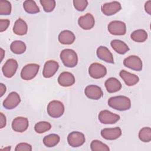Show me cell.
Here are the masks:
<instances>
[{"mask_svg":"<svg viewBox=\"0 0 151 151\" xmlns=\"http://www.w3.org/2000/svg\"><path fill=\"white\" fill-rule=\"evenodd\" d=\"M51 128V124L45 121H41L37 123L34 126L35 131L38 133H43L48 131Z\"/></svg>","mask_w":151,"mask_h":151,"instance_id":"31","label":"cell"},{"mask_svg":"<svg viewBox=\"0 0 151 151\" xmlns=\"http://www.w3.org/2000/svg\"><path fill=\"white\" fill-rule=\"evenodd\" d=\"M122 9L120 2L117 1H113L104 4L101 6V11L103 14L106 16H111L114 15Z\"/></svg>","mask_w":151,"mask_h":151,"instance_id":"13","label":"cell"},{"mask_svg":"<svg viewBox=\"0 0 151 151\" xmlns=\"http://www.w3.org/2000/svg\"><path fill=\"white\" fill-rule=\"evenodd\" d=\"M88 74L93 78L99 79L104 77L107 74V69L103 65L94 63L91 64L88 68Z\"/></svg>","mask_w":151,"mask_h":151,"instance_id":"6","label":"cell"},{"mask_svg":"<svg viewBox=\"0 0 151 151\" xmlns=\"http://www.w3.org/2000/svg\"><path fill=\"white\" fill-rule=\"evenodd\" d=\"M109 32L114 35H123L126 32V24L121 21H113L107 27Z\"/></svg>","mask_w":151,"mask_h":151,"instance_id":"5","label":"cell"},{"mask_svg":"<svg viewBox=\"0 0 151 151\" xmlns=\"http://www.w3.org/2000/svg\"><path fill=\"white\" fill-rule=\"evenodd\" d=\"M60 58L63 64L69 68H73L78 63V57L75 51L72 49H64L60 53Z\"/></svg>","mask_w":151,"mask_h":151,"instance_id":"2","label":"cell"},{"mask_svg":"<svg viewBox=\"0 0 151 151\" xmlns=\"http://www.w3.org/2000/svg\"><path fill=\"white\" fill-rule=\"evenodd\" d=\"M119 75L122 79L124 81L125 84L128 86H133L136 84L139 81V78L136 74L130 73L124 70L120 71Z\"/></svg>","mask_w":151,"mask_h":151,"instance_id":"20","label":"cell"},{"mask_svg":"<svg viewBox=\"0 0 151 151\" xmlns=\"http://www.w3.org/2000/svg\"><path fill=\"white\" fill-rule=\"evenodd\" d=\"M84 94L90 99L99 100L102 97L103 93L99 86L91 84L85 88Z\"/></svg>","mask_w":151,"mask_h":151,"instance_id":"12","label":"cell"},{"mask_svg":"<svg viewBox=\"0 0 151 151\" xmlns=\"http://www.w3.org/2000/svg\"><path fill=\"white\" fill-rule=\"evenodd\" d=\"M15 150V151H31L32 146L27 143H20L16 146Z\"/></svg>","mask_w":151,"mask_h":151,"instance_id":"35","label":"cell"},{"mask_svg":"<svg viewBox=\"0 0 151 151\" xmlns=\"http://www.w3.org/2000/svg\"><path fill=\"white\" fill-rule=\"evenodd\" d=\"M4 54H5V51H4V50L2 48H1V61H2V60H3V58H4Z\"/></svg>","mask_w":151,"mask_h":151,"instance_id":"40","label":"cell"},{"mask_svg":"<svg viewBox=\"0 0 151 151\" xmlns=\"http://www.w3.org/2000/svg\"><path fill=\"white\" fill-rule=\"evenodd\" d=\"M131 39L137 42H145L147 38V33L144 29H139L134 31L130 35Z\"/></svg>","mask_w":151,"mask_h":151,"instance_id":"26","label":"cell"},{"mask_svg":"<svg viewBox=\"0 0 151 151\" xmlns=\"http://www.w3.org/2000/svg\"><path fill=\"white\" fill-rule=\"evenodd\" d=\"M47 113L50 116L53 118L60 117L64 112L63 103L58 100H52L47 106Z\"/></svg>","mask_w":151,"mask_h":151,"instance_id":"3","label":"cell"},{"mask_svg":"<svg viewBox=\"0 0 151 151\" xmlns=\"http://www.w3.org/2000/svg\"><path fill=\"white\" fill-rule=\"evenodd\" d=\"M104 85L107 91L110 93H113L119 91L122 88V84L115 77L109 78L106 80Z\"/></svg>","mask_w":151,"mask_h":151,"instance_id":"21","label":"cell"},{"mask_svg":"<svg viewBox=\"0 0 151 151\" xmlns=\"http://www.w3.org/2000/svg\"><path fill=\"white\" fill-rule=\"evenodd\" d=\"M123 64L125 67L137 71H141L143 68V63L140 57L134 55L126 57L123 61Z\"/></svg>","mask_w":151,"mask_h":151,"instance_id":"9","label":"cell"},{"mask_svg":"<svg viewBox=\"0 0 151 151\" xmlns=\"http://www.w3.org/2000/svg\"><path fill=\"white\" fill-rule=\"evenodd\" d=\"M60 137L57 134H50L45 136L43 139L44 145L48 147H52L56 146L60 142Z\"/></svg>","mask_w":151,"mask_h":151,"instance_id":"27","label":"cell"},{"mask_svg":"<svg viewBox=\"0 0 151 151\" xmlns=\"http://www.w3.org/2000/svg\"><path fill=\"white\" fill-rule=\"evenodd\" d=\"M75 40V35L73 32L69 30H64L58 35V41L62 44H71L74 42Z\"/></svg>","mask_w":151,"mask_h":151,"instance_id":"22","label":"cell"},{"mask_svg":"<svg viewBox=\"0 0 151 151\" xmlns=\"http://www.w3.org/2000/svg\"><path fill=\"white\" fill-rule=\"evenodd\" d=\"M108 105L119 111H126L131 107L130 99L124 96H117L110 97L108 100Z\"/></svg>","mask_w":151,"mask_h":151,"instance_id":"1","label":"cell"},{"mask_svg":"<svg viewBox=\"0 0 151 151\" xmlns=\"http://www.w3.org/2000/svg\"><path fill=\"white\" fill-rule=\"evenodd\" d=\"M40 2L46 12H52L55 7V1L54 0H40Z\"/></svg>","mask_w":151,"mask_h":151,"instance_id":"33","label":"cell"},{"mask_svg":"<svg viewBox=\"0 0 151 151\" xmlns=\"http://www.w3.org/2000/svg\"><path fill=\"white\" fill-rule=\"evenodd\" d=\"M11 149V147H9V146H8L7 147H5V148H4V149H1V150H9Z\"/></svg>","mask_w":151,"mask_h":151,"instance_id":"41","label":"cell"},{"mask_svg":"<svg viewBox=\"0 0 151 151\" xmlns=\"http://www.w3.org/2000/svg\"><path fill=\"white\" fill-rule=\"evenodd\" d=\"M29 126L28 120L26 117H17L12 122V128L16 132L22 133L27 130Z\"/></svg>","mask_w":151,"mask_h":151,"instance_id":"14","label":"cell"},{"mask_svg":"<svg viewBox=\"0 0 151 151\" xmlns=\"http://www.w3.org/2000/svg\"><path fill=\"white\" fill-rule=\"evenodd\" d=\"M90 149L92 151H109V146L99 140H93L90 143Z\"/></svg>","mask_w":151,"mask_h":151,"instance_id":"29","label":"cell"},{"mask_svg":"<svg viewBox=\"0 0 151 151\" xmlns=\"http://www.w3.org/2000/svg\"><path fill=\"white\" fill-rule=\"evenodd\" d=\"M24 10L28 14H37L40 12V8L36 2L32 0H27L23 3Z\"/></svg>","mask_w":151,"mask_h":151,"instance_id":"28","label":"cell"},{"mask_svg":"<svg viewBox=\"0 0 151 151\" xmlns=\"http://www.w3.org/2000/svg\"><path fill=\"white\" fill-rule=\"evenodd\" d=\"M99 121L103 124H114L118 122L120 118V116L114 114L107 110H101L98 116Z\"/></svg>","mask_w":151,"mask_h":151,"instance_id":"7","label":"cell"},{"mask_svg":"<svg viewBox=\"0 0 151 151\" xmlns=\"http://www.w3.org/2000/svg\"><path fill=\"white\" fill-rule=\"evenodd\" d=\"M78 24L82 29L88 30L94 26L95 19L92 14L87 13L78 18Z\"/></svg>","mask_w":151,"mask_h":151,"instance_id":"16","label":"cell"},{"mask_svg":"<svg viewBox=\"0 0 151 151\" xmlns=\"http://www.w3.org/2000/svg\"><path fill=\"white\" fill-rule=\"evenodd\" d=\"M21 102L19 95L15 91L10 93L3 101V106L8 110L15 108Z\"/></svg>","mask_w":151,"mask_h":151,"instance_id":"11","label":"cell"},{"mask_svg":"<svg viewBox=\"0 0 151 151\" xmlns=\"http://www.w3.org/2000/svg\"><path fill=\"white\" fill-rule=\"evenodd\" d=\"M86 141L84 134L79 132H72L67 136V142L70 146L78 147L82 146Z\"/></svg>","mask_w":151,"mask_h":151,"instance_id":"8","label":"cell"},{"mask_svg":"<svg viewBox=\"0 0 151 151\" xmlns=\"http://www.w3.org/2000/svg\"><path fill=\"white\" fill-rule=\"evenodd\" d=\"M58 83L63 87H70L74 84L75 77L72 73L68 71H64L58 76Z\"/></svg>","mask_w":151,"mask_h":151,"instance_id":"19","label":"cell"},{"mask_svg":"<svg viewBox=\"0 0 151 151\" xmlns=\"http://www.w3.org/2000/svg\"><path fill=\"white\" fill-rule=\"evenodd\" d=\"M28 26L25 21L18 18L15 22L13 27V32L18 35H24L27 33Z\"/></svg>","mask_w":151,"mask_h":151,"instance_id":"24","label":"cell"},{"mask_svg":"<svg viewBox=\"0 0 151 151\" xmlns=\"http://www.w3.org/2000/svg\"><path fill=\"white\" fill-rule=\"evenodd\" d=\"M26 45L25 44L19 40H17L13 41L10 45V49L11 51L16 54H23L26 51Z\"/></svg>","mask_w":151,"mask_h":151,"instance_id":"25","label":"cell"},{"mask_svg":"<svg viewBox=\"0 0 151 151\" xmlns=\"http://www.w3.org/2000/svg\"><path fill=\"white\" fill-rule=\"evenodd\" d=\"M11 4L6 0L0 1V14L1 15H8L11 12Z\"/></svg>","mask_w":151,"mask_h":151,"instance_id":"32","label":"cell"},{"mask_svg":"<svg viewBox=\"0 0 151 151\" xmlns=\"http://www.w3.org/2000/svg\"><path fill=\"white\" fill-rule=\"evenodd\" d=\"M18 66V63L13 58L8 59L2 68L4 76L7 78L12 77L16 73Z\"/></svg>","mask_w":151,"mask_h":151,"instance_id":"10","label":"cell"},{"mask_svg":"<svg viewBox=\"0 0 151 151\" xmlns=\"http://www.w3.org/2000/svg\"><path fill=\"white\" fill-rule=\"evenodd\" d=\"M73 2L74 8L78 11H83L88 5L87 0H74Z\"/></svg>","mask_w":151,"mask_h":151,"instance_id":"34","label":"cell"},{"mask_svg":"<svg viewBox=\"0 0 151 151\" xmlns=\"http://www.w3.org/2000/svg\"><path fill=\"white\" fill-rule=\"evenodd\" d=\"M139 138L143 142H149L151 140V129L149 127H145L141 129L139 132Z\"/></svg>","mask_w":151,"mask_h":151,"instance_id":"30","label":"cell"},{"mask_svg":"<svg viewBox=\"0 0 151 151\" xmlns=\"http://www.w3.org/2000/svg\"><path fill=\"white\" fill-rule=\"evenodd\" d=\"M145 9L149 15H151V1L146 2L145 4Z\"/></svg>","mask_w":151,"mask_h":151,"instance_id":"38","label":"cell"},{"mask_svg":"<svg viewBox=\"0 0 151 151\" xmlns=\"http://www.w3.org/2000/svg\"><path fill=\"white\" fill-rule=\"evenodd\" d=\"M10 21L9 19H0V32H2L5 31L9 25Z\"/></svg>","mask_w":151,"mask_h":151,"instance_id":"36","label":"cell"},{"mask_svg":"<svg viewBox=\"0 0 151 151\" xmlns=\"http://www.w3.org/2000/svg\"><path fill=\"white\" fill-rule=\"evenodd\" d=\"M6 86L3 84V83H1L0 84V97H2L4 93L6 92Z\"/></svg>","mask_w":151,"mask_h":151,"instance_id":"39","label":"cell"},{"mask_svg":"<svg viewBox=\"0 0 151 151\" xmlns=\"http://www.w3.org/2000/svg\"><path fill=\"white\" fill-rule=\"evenodd\" d=\"M97 56L98 58L106 63L113 64L114 63V59L112 53L105 46H100L97 48L96 51Z\"/></svg>","mask_w":151,"mask_h":151,"instance_id":"18","label":"cell"},{"mask_svg":"<svg viewBox=\"0 0 151 151\" xmlns=\"http://www.w3.org/2000/svg\"><path fill=\"white\" fill-rule=\"evenodd\" d=\"M122 135V130L119 127L114 128H105L101 130V136L106 140H113L118 139Z\"/></svg>","mask_w":151,"mask_h":151,"instance_id":"15","label":"cell"},{"mask_svg":"<svg viewBox=\"0 0 151 151\" xmlns=\"http://www.w3.org/2000/svg\"><path fill=\"white\" fill-rule=\"evenodd\" d=\"M58 68L59 64L57 61L54 60L47 61L44 66L42 76L45 78H50L55 74Z\"/></svg>","mask_w":151,"mask_h":151,"instance_id":"17","label":"cell"},{"mask_svg":"<svg viewBox=\"0 0 151 151\" xmlns=\"http://www.w3.org/2000/svg\"><path fill=\"white\" fill-rule=\"evenodd\" d=\"M40 69V65L35 63H30L25 65L21 71V77L24 80L33 79L37 74Z\"/></svg>","mask_w":151,"mask_h":151,"instance_id":"4","label":"cell"},{"mask_svg":"<svg viewBox=\"0 0 151 151\" xmlns=\"http://www.w3.org/2000/svg\"><path fill=\"white\" fill-rule=\"evenodd\" d=\"M112 48L119 54H124L128 51L129 48L128 45L123 41L120 40H113L110 42Z\"/></svg>","mask_w":151,"mask_h":151,"instance_id":"23","label":"cell"},{"mask_svg":"<svg viewBox=\"0 0 151 151\" xmlns=\"http://www.w3.org/2000/svg\"><path fill=\"white\" fill-rule=\"evenodd\" d=\"M6 124V119L5 116L2 113H0V128H4Z\"/></svg>","mask_w":151,"mask_h":151,"instance_id":"37","label":"cell"}]
</instances>
